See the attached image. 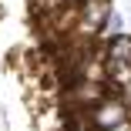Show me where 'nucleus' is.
Here are the masks:
<instances>
[{
    "instance_id": "2",
    "label": "nucleus",
    "mask_w": 131,
    "mask_h": 131,
    "mask_svg": "<svg viewBox=\"0 0 131 131\" xmlns=\"http://www.w3.org/2000/svg\"><path fill=\"white\" fill-rule=\"evenodd\" d=\"M88 114H91V124L97 128V131H104V128H114V124H121V121H128L131 114H128V108H124V101H121V94H114V91H108V94H101L91 108H88Z\"/></svg>"
},
{
    "instance_id": "6",
    "label": "nucleus",
    "mask_w": 131,
    "mask_h": 131,
    "mask_svg": "<svg viewBox=\"0 0 131 131\" xmlns=\"http://www.w3.org/2000/svg\"><path fill=\"white\" fill-rule=\"evenodd\" d=\"M121 94V101H124V108H128V114H131V84L124 88V91H118Z\"/></svg>"
},
{
    "instance_id": "5",
    "label": "nucleus",
    "mask_w": 131,
    "mask_h": 131,
    "mask_svg": "<svg viewBox=\"0 0 131 131\" xmlns=\"http://www.w3.org/2000/svg\"><path fill=\"white\" fill-rule=\"evenodd\" d=\"M64 4H67V0H30V7H34V14H37V17L54 14V10H61Z\"/></svg>"
},
{
    "instance_id": "4",
    "label": "nucleus",
    "mask_w": 131,
    "mask_h": 131,
    "mask_svg": "<svg viewBox=\"0 0 131 131\" xmlns=\"http://www.w3.org/2000/svg\"><path fill=\"white\" fill-rule=\"evenodd\" d=\"M124 30V14H118V10H111L108 17H104V24H101V40H108V37H114V34H121Z\"/></svg>"
},
{
    "instance_id": "1",
    "label": "nucleus",
    "mask_w": 131,
    "mask_h": 131,
    "mask_svg": "<svg viewBox=\"0 0 131 131\" xmlns=\"http://www.w3.org/2000/svg\"><path fill=\"white\" fill-rule=\"evenodd\" d=\"M111 10H114V0H74V30H71V37L97 40L101 24Z\"/></svg>"
},
{
    "instance_id": "3",
    "label": "nucleus",
    "mask_w": 131,
    "mask_h": 131,
    "mask_svg": "<svg viewBox=\"0 0 131 131\" xmlns=\"http://www.w3.org/2000/svg\"><path fill=\"white\" fill-rule=\"evenodd\" d=\"M101 54L104 57H111V61H128L131 64V34H114V37H108L101 44Z\"/></svg>"
},
{
    "instance_id": "7",
    "label": "nucleus",
    "mask_w": 131,
    "mask_h": 131,
    "mask_svg": "<svg viewBox=\"0 0 131 131\" xmlns=\"http://www.w3.org/2000/svg\"><path fill=\"white\" fill-rule=\"evenodd\" d=\"M104 131H131V118L121 121V124H114V128H104Z\"/></svg>"
}]
</instances>
